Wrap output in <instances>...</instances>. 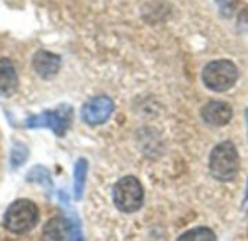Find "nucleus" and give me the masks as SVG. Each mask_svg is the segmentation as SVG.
I'll return each mask as SVG.
<instances>
[{"instance_id": "1", "label": "nucleus", "mask_w": 248, "mask_h": 241, "mask_svg": "<svg viewBox=\"0 0 248 241\" xmlns=\"http://www.w3.org/2000/svg\"><path fill=\"white\" fill-rule=\"evenodd\" d=\"M209 172L219 182H231L240 172V154L234 143L222 141L209 154Z\"/></svg>"}, {"instance_id": "2", "label": "nucleus", "mask_w": 248, "mask_h": 241, "mask_svg": "<svg viewBox=\"0 0 248 241\" xmlns=\"http://www.w3.org/2000/svg\"><path fill=\"white\" fill-rule=\"evenodd\" d=\"M240 77L238 67L231 60H214L202 70V83L206 89L224 93L231 90Z\"/></svg>"}, {"instance_id": "3", "label": "nucleus", "mask_w": 248, "mask_h": 241, "mask_svg": "<svg viewBox=\"0 0 248 241\" xmlns=\"http://www.w3.org/2000/svg\"><path fill=\"white\" fill-rule=\"evenodd\" d=\"M115 207L124 214H134L144 205V188L135 176L121 177L112 191Z\"/></svg>"}, {"instance_id": "4", "label": "nucleus", "mask_w": 248, "mask_h": 241, "mask_svg": "<svg viewBox=\"0 0 248 241\" xmlns=\"http://www.w3.org/2000/svg\"><path fill=\"white\" fill-rule=\"evenodd\" d=\"M38 220L39 212L36 205L29 199H17L4 212L3 224L7 231L25 234L36 225Z\"/></svg>"}, {"instance_id": "5", "label": "nucleus", "mask_w": 248, "mask_h": 241, "mask_svg": "<svg viewBox=\"0 0 248 241\" xmlns=\"http://www.w3.org/2000/svg\"><path fill=\"white\" fill-rule=\"evenodd\" d=\"M73 118V109L67 105H61L57 109L45 111L41 115L29 116L26 121L28 128H49L57 135L62 137L70 127Z\"/></svg>"}, {"instance_id": "6", "label": "nucleus", "mask_w": 248, "mask_h": 241, "mask_svg": "<svg viewBox=\"0 0 248 241\" xmlns=\"http://www.w3.org/2000/svg\"><path fill=\"white\" fill-rule=\"evenodd\" d=\"M115 103L108 96H94L89 99L81 108V119L90 125L97 127L105 124L113 113Z\"/></svg>"}, {"instance_id": "7", "label": "nucleus", "mask_w": 248, "mask_h": 241, "mask_svg": "<svg viewBox=\"0 0 248 241\" xmlns=\"http://www.w3.org/2000/svg\"><path fill=\"white\" fill-rule=\"evenodd\" d=\"M232 115L234 112L231 105L224 100H209L201 109V116L203 122L215 128H222L228 125L232 119Z\"/></svg>"}, {"instance_id": "8", "label": "nucleus", "mask_w": 248, "mask_h": 241, "mask_svg": "<svg viewBox=\"0 0 248 241\" xmlns=\"http://www.w3.org/2000/svg\"><path fill=\"white\" fill-rule=\"evenodd\" d=\"M32 67L42 79L49 80L57 76L61 67V58L49 51L39 49L32 58Z\"/></svg>"}, {"instance_id": "9", "label": "nucleus", "mask_w": 248, "mask_h": 241, "mask_svg": "<svg viewBox=\"0 0 248 241\" xmlns=\"http://www.w3.org/2000/svg\"><path fill=\"white\" fill-rule=\"evenodd\" d=\"M19 84L17 73L9 58H0V96H10Z\"/></svg>"}, {"instance_id": "10", "label": "nucleus", "mask_w": 248, "mask_h": 241, "mask_svg": "<svg viewBox=\"0 0 248 241\" xmlns=\"http://www.w3.org/2000/svg\"><path fill=\"white\" fill-rule=\"evenodd\" d=\"M70 237V224L61 217H52L42 230V241H67Z\"/></svg>"}, {"instance_id": "11", "label": "nucleus", "mask_w": 248, "mask_h": 241, "mask_svg": "<svg viewBox=\"0 0 248 241\" xmlns=\"http://www.w3.org/2000/svg\"><path fill=\"white\" fill-rule=\"evenodd\" d=\"M87 169L89 163L86 159H78L74 166V196L76 199H81L84 186H86V177H87Z\"/></svg>"}, {"instance_id": "12", "label": "nucleus", "mask_w": 248, "mask_h": 241, "mask_svg": "<svg viewBox=\"0 0 248 241\" xmlns=\"http://www.w3.org/2000/svg\"><path fill=\"white\" fill-rule=\"evenodd\" d=\"M176 241H218V237L214 230L208 227H196L185 231Z\"/></svg>"}, {"instance_id": "13", "label": "nucleus", "mask_w": 248, "mask_h": 241, "mask_svg": "<svg viewBox=\"0 0 248 241\" xmlns=\"http://www.w3.org/2000/svg\"><path fill=\"white\" fill-rule=\"evenodd\" d=\"M28 182H36V183H41L42 186H46V188H52V180H51V176L48 173L46 169H44L42 166H36L33 167L28 176H26Z\"/></svg>"}, {"instance_id": "14", "label": "nucleus", "mask_w": 248, "mask_h": 241, "mask_svg": "<svg viewBox=\"0 0 248 241\" xmlns=\"http://www.w3.org/2000/svg\"><path fill=\"white\" fill-rule=\"evenodd\" d=\"M28 156H29L28 148L20 143H15L13 147H12V151H10V164H12V167L16 169V167L22 166L26 161Z\"/></svg>"}, {"instance_id": "15", "label": "nucleus", "mask_w": 248, "mask_h": 241, "mask_svg": "<svg viewBox=\"0 0 248 241\" xmlns=\"http://www.w3.org/2000/svg\"><path fill=\"white\" fill-rule=\"evenodd\" d=\"M215 3L218 6L219 13L224 17L231 19L235 15V12H237V7H238L240 0H215Z\"/></svg>"}, {"instance_id": "16", "label": "nucleus", "mask_w": 248, "mask_h": 241, "mask_svg": "<svg viewBox=\"0 0 248 241\" xmlns=\"http://www.w3.org/2000/svg\"><path fill=\"white\" fill-rule=\"evenodd\" d=\"M70 241H84L83 239V233H81V227H80V223L77 221V218H73L70 220Z\"/></svg>"}, {"instance_id": "17", "label": "nucleus", "mask_w": 248, "mask_h": 241, "mask_svg": "<svg viewBox=\"0 0 248 241\" xmlns=\"http://www.w3.org/2000/svg\"><path fill=\"white\" fill-rule=\"evenodd\" d=\"M246 124H247V141H248V109L246 111Z\"/></svg>"}, {"instance_id": "18", "label": "nucleus", "mask_w": 248, "mask_h": 241, "mask_svg": "<svg viewBox=\"0 0 248 241\" xmlns=\"http://www.w3.org/2000/svg\"><path fill=\"white\" fill-rule=\"evenodd\" d=\"M248 201V180H247V189H246V198H244V202Z\"/></svg>"}]
</instances>
